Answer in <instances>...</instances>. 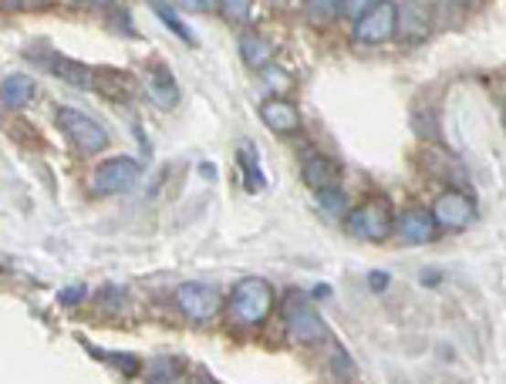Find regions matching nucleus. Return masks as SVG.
<instances>
[{
	"label": "nucleus",
	"mask_w": 506,
	"mask_h": 384,
	"mask_svg": "<svg viewBox=\"0 0 506 384\" xmlns=\"http://www.w3.org/2000/svg\"><path fill=\"white\" fill-rule=\"evenodd\" d=\"M274 310V286L260 276H243L230 294V317L240 327H260Z\"/></svg>",
	"instance_id": "nucleus-1"
},
{
	"label": "nucleus",
	"mask_w": 506,
	"mask_h": 384,
	"mask_svg": "<svg viewBox=\"0 0 506 384\" xmlns=\"http://www.w3.org/2000/svg\"><path fill=\"white\" fill-rule=\"evenodd\" d=\"M344 230L354 240H368V243H382L388 240V233L395 230L392 223V209H388L385 199H368L358 209H352L344 216Z\"/></svg>",
	"instance_id": "nucleus-2"
},
{
	"label": "nucleus",
	"mask_w": 506,
	"mask_h": 384,
	"mask_svg": "<svg viewBox=\"0 0 506 384\" xmlns=\"http://www.w3.org/2000/svg\"><path fill=\"white\" fill-rule=\"evenodd\" d=\"M287 334H290V340L304 344V348H318V344H324L331 337L328 324L321 320V314L311 307V300H304V296L287 300Z\"/></svg>",
	"instance_id": "nucleus-3"
},
{
	"label": "nucleus",
	"mask_w": 506,
	"mask_h": 384,
	"mask_svg": "<svg viewBox=\"0 0 506 384\" xmlns=\"http://www.w3.org/2000/svg\"><path fill=\"white\" fill-rule=\"evenodd\" d=\"M58 125L65 129L68 139H71L85 155H99L109 149V132H105V125L95 121L91 115H85V111L61 109L58 111Z\"/></svg>",
	"instance_id": "nucleus-4"
},
{
	"label": "nucleus",
	"mask_w": 506,
	"mask_h": 384,
	"mask_svg": "<svg viewBox=\"0 0 506 384\" xmlns=\"http://www.w3.org/2000/svg\"><path fill=\"white\" fill-rule=\"evenodd\" d=\"M176 307L186 314L189 320L196 324H206L223 310V296L216 286L199 284V280H186V284L176 286Z\"/></svg>",
	"instance_id": "nucleus-5"
},
{
	"label": "nucleus",
	"mask_w": 506,
	"mask_h": 384,
	"mask_svg": "<svg viewBox=\"0 0 506 384\" xmlns=\"http://www.w3.org/2000/svg\"><path fill=\"white\" fill-rule=\"evenodd\" d=\"M352 34L354 41H362V45H385L392 34H398V7L382 0L378 7H372V11L354 21Z\"/></svg>",
	"instance_id": "nucleus-6"
},
{
	"label": "nucleus",
	"mask_w": 506,
	"mask_h": 384,
	"mask_svg": "<svg viewBox=\"0 0 506 384\" xmlns=\"http://www.w3.org/2000/svg\"><path fill=\"white\" fill-rule=\"evenodd\" d=\"M142 176V165L129 159V155H121V159H109V162L99 165V172L91 179V189L99 192V196H115V192H125V189H132Z\"/></svg>",
	"instance_id": "nucleus-7"
},
{
	"label": "nucleus",
	"mask_w": 506,
	"mask_h": 384,
	"mask_svg": "<svg viewBox=\"0 0 506 384\" xmlns=\"http://www.w3.org/2000/svg\"><path fill=\"white\" fill-rule=\"evenodd\" d=\"M432 216H436V223H439V230L462 233L466 226H469V223H473L476 202L466 196V192H459V189H449V192H442V196L436 199Z\"/></svg>",
	"instance_id": "nucleus-8"
},
{
	"label": "nucleus",
	"mask_w": 506,
	"mask_h": 384,
	"mask_svg": "<svg viewBox=\"0 0 506 384\" xmlns=\"http://www.w3.org/2000/svg\"><path fill=\"white\" fill-rule=\"evenodd\" d=\"M439 230V223L432 216L429 209H406V213H398L395 220V236L408 246H418V243H429Z\"/></svg>",
	"instance_id": "nucleus-9"
},
{
	"label": "nucleus",
	"mask_w": 506,
	"mask_h": 384,
	"mask_svg": "<svg viewBox=\"0 0 506 384\" xmlns=\"http://www.w3.org/2000/svg\"><path fill=\"white\" fill-rule=\"evenodd\" d=\"M260 121L277 135H294L300 129V111L284 99H267L260 105Z\"/></svg>",
	"instance_id": "nucleus-10"
},
{
	"label": "nucleus",
	"mask_w": 506,
	"mask_h": 384,
	"mask_svg": "<svg viewBox=\"0 0 506 384\" xmlns=\"http://www.w3.org/2000/svg\"><path fill=\"white\" fill-rule=\"evenodd\" d=\"M145 91H149V101L155 109H176L179 101V88H176V78L169 75L163 65H155L153 71H145Z\"/></svg>",
	"instance_id": "nucleus-11"
},
{
	"label": "nucleus",
	"mask_w": 506,
	"mask_h": 384,
	"mask_svg": "<svg viewBox=\"0 0 506 384\" xmlns=\"http://www.w3.org/2000/svg\"><path fill=\"white\" fill-rule=\"evenodd\" d=\"M338 176H342V162H334L331 155H308L304 159V182L308 186H314V192L324 186H334L338 182Z\"/></svg>",
	"instance_id": "nucleus-12"
},
{
	"label": "nucleus",
	"mask_w": 506,
	"mask_h": 384,
	"mask_svg": "<svg viewBox=\"0 0 506 384\" xmlns=\"http://www.w3.org/2000/svg\"><path fill=\"white\" fill-rule=\"evenodd\" d=\"M34 99V78L27 75H7L0 85V101L4 109H24Z\"/></svg>",
	"instance_id": "nucleus-13"
},
{
	"label": "nucleus",
	"mask_w": 506,
	"mask_h": 384,
	"mask_svg": "<svg viewBox=\"0 0 506 384\" xmlns=\"http://www.w3.org/2000/svg\"><path fill=\"white\" fill-rule=\"evenodd\" d=\"M398 34L408 37V41L426 37V34H429V14H426V7H418V4L398 7Z\"/></svg>",
	"instance_id": "nucleus-14"
},
{
	"label": "nucleus",
	"mask_w": 506,
	"mask_h": 384,
	"mask_svg": "<svg viewBox=\"0 0 506 384\" xmlns=\"http://www.w3.org/2000/svg\"><path fill=\"white\" fill-rule=\"evenodd\" d=\"M240 55H243V61H247L250 67L264 71V67L274 61V47L267 45L264 37H257V34H247V37H240Z\"/></svg>",
	"instance_id": "nucleus-15"
},
{
	"label": "nucleus",
	"mask_w": 506,
	"mask_h": 384,
	"mask_svg": "<svg viewBox=\"0 0 506 384\" xmlns=\"http://www.w3.org/2000/svg\"><path fill=\"white\" fill-rule=\"evenodd\" d=\"M51 67H55V75H61L75 88H95V71L91 67L78 65V61H65V57H55Z\"/></svg>",
	"instance_id": "nucleus-16"
},
{
	"label": "nucleus",
	"mask_w": 506,
	"mask_h": 384,
	"mask_svg": "<svg viewBox=\"0 0 506 384\" xmlns=\"http://www.w3.org/2000/svg\"><path fill=\"white\" fill-rule=\"evenodd\" d=\"M260 152L253 149V142H240V169H243V179H247V189L257 192L264 189V172H260Z\"/></svg>",
	"instance_id": "nucleus-17"
},
{
	"label": "nucleus",
	"mask_w": 506,
	"mask_h": 384,
	"mask_svg": "<svg viewBox=\"0 0 506 384\" xmlns=\"http://www.w3.org/2000/svg\"><path fill=\"white\" fill-rule=\"evenodd\" d=\"M318 209L321 213H328V216H348L352 209H348V196H344V189H338V186H324V189H318Z\"/></svg>",
	"instance_id": "nucleus-18"
},
{
	"label": "nucleus",
	"mask_w": 506,
	"mask_h": 384,
	"mask_svg": "<svg viewBox=\"0 0 506 384\" xmlns=\"http://www.w3.org/2000/svg\"><path fill=\"white\" fill-rule=\"evenodd\" d=\"M308 14H311V21L331 24L342 14V0H308Z\"/></svg>",
	"instance_id": "nucleus-19"
},
{
	"label": "nucleus",
	"mask_w": 506,
	"mask_h": 384,
	"mask_svg": "<svg viewBox=\"0 0 506 384\" xmlns=\"http://www.w3.org/2000/svg\"><path fill=\"white\" fill-rule=\"evenodd\" d=\"M149 381H176L179 378V361L176 358H155L149 364V374H145Z\"/></svg>",
	"instance_id": "nucleus-20"
},
{
	"label": "nucleus",
	"mask_w": 506,
	"mask_h": 384,
	"mask_svg": "<svg viewBox=\"0 0 506 384\" xmlns=\"http://www.w3.org/2000/svg\"><path fill=\"white\" fill-rule=\"evenodd\" d=\"M155 14H159V17H163V24L165 27H169V31L176 34V37H183V41H186V45H196V37H193V31H189L186 24L179 21L176 14L169 11V7H165V4H155Z\"/></svg>",
	"instance_id": "nucleus-21"
},
{
	"label": "nucleus",
	"mask_w": 506,
	"mask_h": 384,
	"mask_svg": "<svg viewBox=\"0 0 506 384\" xmlns=\"http://www.w3.org/2000/svg\"><path fill=\"white\" fill-rule=\"evenodd\" d=\"M250 0H220V14L230 24H247L250 21Z\"/></svg>",
	"instance_id": "nucleus-22"
},
{
	"label": "nucleus",
	"mask_w": 506,
	"mask_h": 384,
	"mask_svg": "<svg viewBox=\"0 0 506 384\" xmlns=\"http://www.w3.org/2000/svg\"><path fill=\"white\" fill-rule=\"evenodd\" d=\"M89 351L105 358V361L115 364V368H121L125 374H139V358H132V354H101V351H95V348H89Z\"/></svg>",
	"instance_id": "nucleus-23"
},
{
	"label": "nucleus",
	"mask_w": 506,
	"mask_h": 384,
	"mask_svg": "<svg viewBox=\"0 0 506 384\" xmlns=\"http://www.w3.org/2000/svg\"><path fill=\"white\" fill-rule=\"evenodd\" d=\"M382 0H342V14L344 17H352V21H358L362 14H368L372 7H378Z\"/></svg>",
	"instance_id": "nucleus-24"
},
{
	"label": "nucleus",
	"mask_w": 506,
	"mask_h": 384,
	"mask_svg": "<svg viewBox=\"0 0 506 384\" xmlns=\"http://www.w3.org/2000/svg\"><path fill=\"white\" fill-rule=\"evenodd\" d=\"M334 374L344 378V381H352L354 378V364H352V358H348L344 348H338V354H334Z\"/></svg>",
	"instance_id": "nucleus-25"
},
{
	"label": "nucleus",
	"mask_w": 506,
	"mask_h": 384,
	"mask_svg": "<svg viewBox=\"0 0 506 384\" xmlns=\"http://www.w3.org/2000/svg\"><path fill=\"white\" fill-rule=\"evenodd\" d=\"M264 78H267V85H270V88H274V91L290 88V78H287L284 71H277V67H270V65L264 67Z\"/></svg>",
	"instance_id": "nucleus-26"
},
{
	"label": "nucleus",
	"mask_w": 506,
	"mask_h": 384,
	"mask_svg": "<svg viewBox=\"0 0 506 384\" xmlns=\"http://www.w3.org/2000/svg\"><path fill=\"white\" fill-rule=\"evenodd\" d=\"M179 4L193 14H209V11H216V7H220V0H179Z\"/></svg>",
	"instance_id": "nucleus-27"
},
{
	"label": "nucleus",
	"mask_w": 506,
	"mask_h": 384,
	"mask_svg": "<svg viewBox=\"0 0 506 384\" xmlns=\"http://www.w3.org/2000/svg\"><path fill=\"white\" fill-rule=\"evenodd\" d=\"M388 284H392V276L382 274V270H374V274H368V286H372L374 294H385Z\"/></svg>",
	"instance_id": "nucleus-28"
},
{
	"label": "nucleus",
	"mask_w": 506,
	"mask_h": 384,
	"mask_svg": "<svg viewBox=\"0 0 506 384\" xmlns=\"http://www.w3.org/2000/svg\"><path fill=\"white\" fill-rule=\"evenodd\" d=\"M81 296H85V286H65V290H61V296H58V300H61V304H65V307H71V304H78V300H81Z\"/></svg>",
	"instance_id": "nucleus-29"
},
{
	"label": "nucleus",
	"mask_w": 506,
	"mask_h": 384,
	"mask_svg": "<svg viewBox=\"0 0 506 384\" xmlns=\"http://www.w3.org/2000/svg\"><path fill=\"white\" fill-rule=\"evenodd\" d=\"M328 294H331V290H328L324 284H321V286H314V294H311V296H314V300H324Z\"/></svg>",
	"instance_id": "nucleus-30"
},
{
	"label": "nucleus",
	"mask_w": 506,
	"mask_h": 384,
	"mask_svg": "<svg viewBox=\"0 0 506 384\" xmlns=\"http://www.w3.org/2000/svg\"><path fill=\"white\" fill-rule=\"evenodd\" d=\"M7 7H21V4H31V0H4Z\"/></svg>",
	"instance_id": "nucleus-31"
},
{
	"label": "nucleus",
	"mask_w": 506,
	"mask_h": 384,
	"mask_svg": "<svg viewBox=\"0 0 506 384\" xmlns=\"http://www.w3.org/2000/svg\"><path fill=\"white\" fill-rule=\"evenodd\" d=\"M81 4H95V7H101V4H111V0H81Z\"/></svg>",
	"instance_id": "nucleus-32"
},
{
	"label": "nucleus",
	"mask_w": 506,
	"mask_h": 384,
	"mask_svg": "<svg viewBox=\"0 0 506 384\" xmlns=\"http://www.w3.org/2000/svg\"><path fill=\"white\" fill-rule=\"evenodd\" d=\"M503 121H506V115H503Z\"/></svg>",
	"instance_id": "nucleus-33"
}]
</instances>
